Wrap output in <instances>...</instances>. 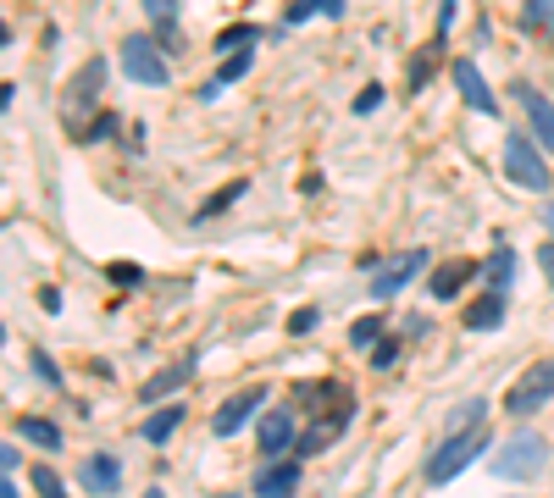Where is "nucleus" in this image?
Returning a JSON list of instances; mask_svg holds the SVG:
<instances>
[{
  "label": "nucleus",
  "mask_w": 554,
  "mask_h": 498,
  "mask_svg": "<svg viewBox=\"0 0 554 498\" xmlns=\"http://www.w3.org/2000/svg\"><path fill=\"white\" fill-rule=\"evenodd\" d=\"M482 454H488V421H466V427H455L433 449V460H427V482H433V487L455 482V476L466 471L471 460H482Z\"/></svg>",
  "instance_id": "obj_1"
},
{
  "label": "nucleus",
  "mask_w": 554,
  "mask_h": 498,
  "mask_svg": "<svg viewBox=\"0 0 554 498\" xmlns=\"http://www.w3.org/2000/svg\"><path fill=\"white\" fill-rule=\"evenodd\" d=\"M505 172H510V183H521V189H532V194H549V161H543V144L532 139V133H510L505 139Z\"/></svg>",
  "instance_id": "obj_2"
},
{
  "label": "nucleus",
  "mask_w": 554,
  "mask_h": 498,
  "mask_svg": "<svg viewBox=\"0 0 554 498\" xmlns=\"http://www.w3.org/2000/svg\"><path fill=\"white\" fill-rule=\"evenodd\" d=\"M543 460H549V443H543L538 432H516V438L488 460V471L505 476V482H532V476L543 471Z\"/></svg>",
  "instance_id": "obj_3"
},
{
  "label": "nucleus",
  "mask_w": 554,
  "mask_h": 498,
  "mask_svg": "<svg viewBox=\"0 0 554 498\" xmlns=\"http://www.w3.org/2000/svg\"><path fill=\"white\" fill-rule=\"evenodd\" d=\"M117 61H122V72H128L133 83H145V89H161V83L172 78V72H167V50H161L156 39H145V34L122 39Z\"/></svg>",
  "instance_id": "obj_4"
},
{
  "label": "nucleus",
  "mask_w": 554,
  "mask_h": 498,
  "mask_svg": "<svg viewBox=\"0 0 554 498\" xmlns=\"http://www.w3.org/2000/svg\"><path fill=\"white\" fill-rule=\"evenodd\" d=\"M549 399H554V360H538V366H532L527 377L505 393V410L510 415H538Z\"/></svg>",
  "instance_id": "obj_5"
},
{
  "label": "nucleus",
  "mask_w": 554,
  "mask_h": 498,
  "mask_svg": "<svg viewBox=\"0 0 554 498\" xmlns=\"http://www.w3.org/2000/svg\"><path fill=\"white\" fill-rule=\"evenodd\" d=\"M516 100L527 106V128H532V139L543 144V155H554V100L543 95V89H532L527 78L516 83Z\"/></svg>",
  "instance_id": "obj_6"
},
{
  "label": "nucleus",
  "mask_w": 554,
  "mask_h": 498,
  "mask_svg": "<svg viewBox=\"0 0 554 498\" xmlns=\"http://www.w3.org/2000/svg\"><path fill=\"white\" fill-rule=\"evenodd\" d=\"M261 404H266V388H239L217 415H211V432H217V438H233V432H244V427H250V415L261 410Z\"/></svg>",
  "instance_id": "obj_7"
},
{
  "label": "nucleus",
  "mask_w": 554,
  "mask_h": 498,
  "mask_svg": "<svg viewBox=\"0 0 554 498\" xmlns=\"http://www.w3.org/2000/svg\"><path fill=\"white\" fill-rule=\"evenodd\" d=\"M455 89H460V100H466L477 117H499V100H494V89H488V78L477 72V61H455Z\"/></svg>",
  "instance_id": "obj_8"
},
{
  "label": "nucleus",
  "mask_w": 554,
  "mask_h": 498,
  "mask_svg": "<svg viewBox=\"0 0 554 498\" xmlns=\"http://www.w3.org/2000/svg\"><path fill=\"white\" fill-rule=\"evenodd\" d=\"M78 487H84L89 498H111L122 487V460L117 454H89V460L78 465Z\"/></svg>",
  "instance_id": "obj_9"
},
{
  "label": "nucleus",
  "mask_w": 554,
  "mask_h": 498,
  "mask_svg": "<svg viewBox=\"0 0 554 498\" xmlns=\"http://www.w3.org/2000/svg\"><path fill=\"white\" fill-rule=\"evenodd\" d=\"M422 266H427V255H422V249H405V255H399V261H388V266H383V272H377L366 288H372V299H394L399 288L410 283V277L422 272Z\"/></svg>",
  "instance_id": "obj_10"
},
{
  "label": "nucleus",
  "mask_w": 554,
  "mask_h": 498,
  "mask_svg": "<svg viewBox=\"0 0 554 498\" xmlns=\"http://www.w3.org/2000/svg\"><path fill=\"white\" fill-rule=\"evenodd\" d=\"M294 493H300V460H283V454H277L272 465H261L255 498H294Z\"/></svg>",
  "instance_id": "obj_11"
},
{
  "label": "nucleus",
  "mask_w": 554,
  "mask_h": 498,
  "mask_svg": "<svg viewBox=\"0 0 554 498\" xmlns=\"http://www.w3.org/2000/svg\"><path fill=\"white\" fill-rule=\"evenodd\" d=\"M350 421H355V410H350V415H316V427H305L300 438H294V454H300V460L322 454L327 443H338V438H344V427H350Z\"/></svg>",
  "instance_id": "obj_12"
},
{
  "label": "nucleus",
  "mask_w": 554,
  "mask_h": 498,
  "mask_svg": "<svg viewBox=\"0 0 554 498\" xmlns=\"http://www.w3.org/2000/svg\"><path fill=\"white\" fill-rule=\"evenodd\" d=\"M261 460H277V454L294 449V410H266L261 415Z\"/></svg>",
  "instance_id": "obj_13"
},
{
  "label": "nucleus",
  "mask_w": 554,
  "mask_h": 498,
  "mask_svg": "<svg viewBox=\"0 0 554 498\" xmlns=\"http://www.w3.org/2000/svg\"><path fill=\"white\" fill-rule=\"evenodd\" d=\"M250 67H255V45H244V50H228V56H222V67H217V78H211V83H205V89H200V100H217L222 89H228V83H239Z\"/></svg>",
  "instance_id": "obj_14"
},
{
  "label": "nucleus",
  "mask_w": 554,
  "mask_h": 498,
  "mask_svg": "<svg viewBox=\"0 0 554 498\" xmlns=\"http://www.w3.org/2000/svg\"><path fill=\"white\" fill-rule=\"evenodd\" d=\"M444 39H449V34H433L422 50H416V56H410V78H405V89H410V95H422L427 83H433V72H438V56H444Z\"/></svg>",
  "instance_id": "obj_15"
},
{
  "label": "nucleus",
  "mask_w": 554,
  "mask_h": 498,
  "mask_svg": "<svg viewBox=\"0 0 554 498\" xmlns=\"http://www.w3.org/2000/svg\"><path fill=\"white\" fill-rule=\"evenodd\" d=\"M466 277H477V261H466V255H455V261H444L433 272V283H427V294L433 299H455L460 288H466Z\"/></svg>",
  "instance_id": "obj_16"
},
{
  "label": "nucleus",
  "mask_w": 554,
  "mask_h": 498,
  "mask_svg": "<svg viewBox=\"0 0 554 498\" xmlns=\"http://www.w3.org/2000/svg\"><path fill=\"white\" fill-rule=\"evenodd\" d=\"M189 377H194V360H178V366H161L150 382H139V399H145V404H156V399H167V393H178Z\"/></svg>",
  "instance_id": "obj_17"
},
{
  "label": "nucleus",
  "mask_w": 554,
  "mask_h": 498,
  "mask_svg": "<svg viewBox=\"0 0 554 498\" xmlns=\"http://www.w3.org/2000/svg\"><path fill=\"white\" fill-rule=\"evenodd\" d=\"M499 321H505V294H499V288H488V294H482L477 305L466 310V327H471V332H494Z\"/></svg>",
  "instance_id": "obj_18"
},
{
  "label": "nucleus",
  "mask_w": 554,
  "mask_h": 498,
  "mask_svg": "<svg viewBox=\"0 0 554 498\" xmlns=\"http://www.w3.org/2000/svg\"><path fill=\"white\" fill-rule=\"evenodd\" d=\"M183 415H189V410H183V404H161V410L150 415L145 427H139V438H145V443H167L172 432L183 427Z\"/></svg>",
  "instance_id": "obj_19"
},
{
  "label": "nucleus",
  "mask_w": 554,
  "mask_h": 498,
  "mask_svg": "<svg viewBox=\"0 0 554 498\" xmlns=\"http://www.w3.org/2000/svg\"><path fill=\"white\" fill-rule=\"evenodd\" d=\"M17 432H23L28 443H39L45 454L61 449V427H56V421H45V415H17Z\"/></svg>",
  "instance_id": "obj_20"
},
{
  "label": "nucleus",
  "mask_w": 554,
  "mask_h": 498,
  "mask_svg": "<svg viewBox=\"0 0 554 498\" xmlns=\"http://www.w3.org/2000/svg\"><path fill=\"white\" fill-rule=\"evenodd\" d=\"M100 78H106V67H100V61H89V67L73 78V89H67V106H84V100H95V95H100Z\"/></svg>",
  "instance_id": "obj_21"
},
{
  "label": "nucleus",
  "mask_w": 554,
  "mask_h": 498,
  "mask_svg": "<svg viewBox=\"0 0 554 498\" xmlns=\"http://www.w3.org/2000/svg\"><path fill=\"white\" fill-rule=\"evenodd\" d=\"M311 17H344V0H294L289 23H311Z\"/></svg>",
  "instance_id": "obj_22"
},
{
  "label": "nucleus",
  "mask_w": 554,
  "mask_h": 498,
  "mask_svg": "<svg viewBox=\"0 0 554 498\" xmlns=\"http://www.w3.org/2000/svg\"><path fill=\"white\" fill-rule=\"evenodd\" d=\"M510 277H516V255H510V244H494V261H488V288H499V294H505Z\"/></svg>",
  "instance_id": "obj_23"
},
{
  "label": "nucleus",
  "mask_w": 554,
  "mask_h": 498,
  "mask_svg": "<svg viewBox=\"0 0 554 498\" xmlns=\"http://www.w3.org/2000/svg\"><path fill=\"white\" fill-rule=\"evenodd\" d=\"M521 28H527V34H554V0H527Z\"/></svg>",
  "instance_id": "obj_24"
},
{
  "label": "nucleus",
  "mask_w": 554,
  "mask_h": 498,
  "mask_svg": "<svg viewBox=\"0 0 554 498\" xmlns=\"http://www.w3.org/2000/svg\"><path fill=\"white\" fill-rule=\"evenodd\" d=\"M255 39H261V28L233 23V28H222V34H217V56H228V50H244V45H255Z\"/></svg>",
  "instance_id": "obj_25"
},
{
  "label": "nucleus",
  "mask_w": 554,
  "mask_h": 498,
  "mask_svg": "<svg viewBox=\"0 0 554 498\" xmlns=\"http://www.w3.org/2000/svg\"><path fill=\"white\" fill-rule=\"evenodd\" d=\"M239 194H250V183H244V178H239V183H228V189H217L211 200L200 205V222H205V216H217V211H228V205L239 200Z\"/></svg>",
  "instance_id": "obj_26"
},
{
  "label": "nucleus",
  "mask_w": 554,
  "mask_h": 498,
  "mask_svg": "<svg viewBox=\"0 0 554 498\" xmlns=\"http://www.w3.org/2000/svg\"><path fill=\"white\" fill-rule=\"evenodd\" d=\"M377 338H383V321H377V316H361V321L350 327V344H355V349H372Z\"/></svg>",
  "instance_id": "obj_27"
},
{
  "label": "nucleus",
  "mask_w": 554,
  "mask_h": 498,
  "mask_svg": "<svg viewBox=\"0 0 554 498\" xmlns=\"http://www.w3.org/2000/svg\"><path fill=\"white\" fill-rule=\"evenodd\" d=\"M34 487H39V498H67V487H61V476L50 465H34Z\"/></svg>",
  "instance_id": "obj_28"
},
{
  "label": "nucleus",
  "mask_w": 554,
  "mask_h": 498,
  "mask_svg": "<svg viewBox=\"0 0 554 498\" xmlns=\"http://www.w3.org/2000/svg\"><path fill=\"white\" fill-rule=\"evenodd\" d=\"M106 277H111L117 288H139V283H145V272H139V266H128V261H111Z\"/></svg>",
  "instance_id": "obj_29"
},
{
  "label": "nucleus",
  "mask_w": 554,
  "mask_h": 498,
  "mask_svg": "<svg viewBox=\"0 0 554 498\" xmlns=\"http://www.w3.org/2000/svg\"><path fill=\"white\" fill-rule=\"evenodd\" d=\"M34 377L45 382V388H61V371H56V360H50L45 349H34Z\"/></svg>",
  "instance_id": "obj_30"
},
{
  "label": "nucleus",
  "mask_w": 554,
  "mask_h": 498,
  "mask_svg": "<svg viewBox=\"0 0 554 498\" xmlns=\"http://www.w3.org/2000/svg\"><path fill=\"white\" fill-rule=\"evenodd\" d=\"M377 106H383V83H366L361 95H355V117H372Z\"/></svg>",
  "instance_id": "obj_31"
},
{
  "label": "nucleus",
  "mask_w": 554,
  "mask_h": 498,
  "mask_svg": "<svg viewBox=\"0 0 554 498\" xmlns=\"http://www.w3.org/2000/svg\"><path fill=\"white\" fill-rule=\"evenodd\" d=\"M394 360H399V338H377V344H372V366L388 371Z\"/></svg>",
  "instance_id": "obj_32"
},
{
  "label": "nucleus",
  "mask_w": 554,
  "mask_h": 498,
  "mask_svg": "<svg viewBox=\"0 0 554 498\" xmlns=\"http://www.w3.org/2000/svg\"><path fill=\"white\" fill-rule=\"evenodd\" d=\"M311 327H316V310H294V316H289V332H294V338H305Z\"/></svg>",
  "instance_id": "obj_33"
},
{
  "label": "nucleus",
  "mask_w": 554,
  "mask_h": 498,
  "mask_svg": "<svg viewBox=\"0 0 554 498\" xmlns=\"http://www.w3.org/2000/svg\"><path fill=\"white\" fill-rule=\"evenodd\" d=\"M106 133H117V117H111V111H106V117H100L95 128L84 133V139H89V144H100V139H106Z\"/></svg>",
  "instance_id": "obj_34"
},
{
  "label": "nucleus",
  "mask_w": 554,
  "mask_h": 498,
  "mask_svg": "<svg viewBox=\"0 0 554 498\" xmlns=\"http://www.w3.org/2000/svg\"><path fill=\"white\" fill-rule=\"evenodd\" d=\"M455 6H460V0H438V34H449V28H455Z\"/></svg>",
  "instance_id": "obj_35"
},
{
  "label": "nucleus",
  "mask_w": 554,
  "mask_h": 498,
  "mask_svg": "<svg viewBox=\"0 0 554 498\" xmlns=\"http://www.w3.org/2000/svg\"><path fill=\"white\" fill-rule=\"evenodd\" d=\"M172 12H178V0H145V17H156V23L172 17Z\"/></svg>",
  "instance_id": "obj_36"
},
{
  "label": "nucleus",
  "mask_w": 554,
  "mask_h": 498,
  "mask_svg": "<svg viewBox=\"0 0 554 498\" xmlns=\"http://www.w3.org/2000/svg\"><path fill=\"white\" fill-rule=\"evenodd\" d=\"M538 272H543V277H549V283H554V238H549V244L538 249Z\"/></svg>",
  "instance_id": "obj_37"
},
{
  "label": "nucleus",
  "mask_w": 554,
  "mask_h": 498,
  "mask_svg": "<svg viewBox=\"0 0 554 498\" xmlns=\"http://www.w3.org/2000/svg\"><path fill=\"white\" fill-rule=\"evenodd\" d=\"M12 465H17V449H12V443H0V476L12 471Z\"/></svg>",
  "instance_id": "obj_38"
},
{
  "label": "nucleus",
  "mask_w": 554,
  "mask_h": 498,
  "mask_svg": "<svg viewBox=\"0 0 554 498\" xmlns=\"http://www.w3.org/2000/svg\"><path fill=\"white\" fill-rule=\"evenodd\" d=\"M538 216H543V227L554 233V200H543V211H538Z\"/></svg>",
  "instance_id": "obj_39"
},
{
  "label": "nucleus",
  "mask_w": 554,
  "mask_h": 498,
  "mask_svg": "<svg viewBox=\"0 0 554 498\" xmlns=\"http://www.w3.org/2000/svg\"><path fill=\"white\" fill-rule=\"evenodd\" d=\"M12 95H17V89H12V83H0V111H6V106H12Z\"/></svg>",
  "instance_id": "obj_40"
},
{
  "label": "nucleus",
  "mask_w": 554,
  "mask_h": 498,
  "mask_svg": "<svg viewBox=\"0 0 554 498\" xmlns=\"http://www.w3.org/2000/svg\"><path fill=\"white\" fill-rule=\"evenodd\" d=\"M0 498H17V487H12V482H6V476H0Z\"/></svg>",
  "instance_id": "obj_41"
},
{
  "label": "nucleus",
  "mask_w": 554,
  "mask_h": 498,
  "mask_svg": "<svg viewBox=\"0 0 554 498\" xmlns=\"http://www.w3.org/2000/svg\"><path fill=\"white\" fill-rule=\"evenodd\" d=\"M145 498H167V493H161V487H145Z\"/></svg>",
  "instance_id": "obj_42"
},
{
  "label": "nucleus",
  "mask_w": 554,
  "mask_h": 498,
  "mask_svg": "<svg viewBox=\"0 0 554 498\" xmlns=\"http://www.w3.org/2000/svg\"><path fill=\"white\" fill-rule=\"evenodd\" d=\"M6 39H12V28H6V23H0V45H6Z\"/></svg>",
  "instance_id": "obj_43"
},
{
  "label": "nucleus",
  "mask_w": 554,
  "mask_h": 498,
  "mask_svg": "<svg viewBox=\"0 0 554 498\" xmlns=\"http://www.w3.org/2000/svg\"><path fill=\"white\" fill-rule=\"evenodd\" d=\"M0 338H6V332H0Z\"/></svg>",
  "instance_id": "obj_44"
}]
</instances>
